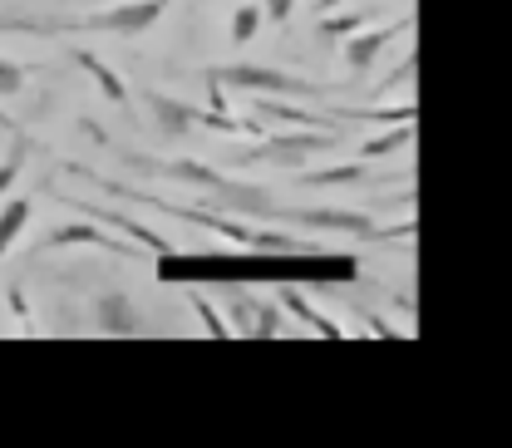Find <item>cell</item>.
<instances>
[{
    "label": "cell",
    "mask_w": 512,
    "mask_h": 448,
    "mask_svg": "<svg viewBox=\"0 0 512 448\" xmlns=\"http://www.w3.org/2000/svg\"><path fill=\"white\" fill-rule=\"evenodd\" d=\"M133 168H143V173H163V178H178V183H197L202 192H212L217 202H227V207H242V212H271L276 202L266 197L261 188H247V183H232L227 173H217V168H207V163H197V158H173V163H158V158H138V153H124Z\"/></svg>",
    "instance_id": "cell-1"
},
{
    "label": "cell",
    "mask_w": 512,
    "mask_h": 448,
    "mask_svg": "<svg viewBox=\"0 0 512 448\" xmlns=\"http://www.w3.org/2000/svg\"><path fill=\"white\" fill-rule=\"evenodd\" d=\"M266 217H276V222H291V227L345 232V237H360V242H399V237H414V222H394V227H380L375 217H365V212H345V207H271Z\"/></svg>",
    "instance_id": "cell-2"
},
{
    "label": "cell",
    "mask_w": 512,
    "mask_h": 448,
    "mask_svg": "<svg viewBox=\"0 0 512 448\" xmlns=\"http://www.w3.org/2000/svg\"><path fill=\"white\" fill-rule=\"evenodd\" d=\"M202 79L217 84L222 94H227V89H247L256 99H276V94L316 99V94H325L316 79H301V74H291V69H266V64H207Z\"/></svg>",
    "instance_id": "cell-3"
},
{
    "label": "cell",
    "mask_w": 512,
    "mask_h": 448,
    "mask_svg": "<svg viewBox=\"0 0 512 448\" xmlns=\"http://www.w3.org/2000/svg\"><path fill=\"white\" fill-rule=\"evenodd\" d=\"M168 0H128V5H114L104 15H84V20H69V25H55V30H30V35H60V30H109V35H143L163 20Z\"/></svg>",
    "instance_id": "cell-4"
},
{
    "label": "cell",
    "mask_w": 512,
    "mask_h": 448,
    "mask_svg": "<svg viewBox=\"0 0 512 448\" xmlns=\"http://www.w3.org/2000/svg\"><path fill=\"white\" fill-rule=\"evenodd\" d=\"M320 148H340V133H281V138H266L261 148H252L247 163H291V168H301V158L320 153Z\"/></svg>",
    "instance_id": "cell-5"
},
{
    "label": "cell",
    "mask_w": 512,
    "mask_h": 448,
    "mask_svg": "<svg viewBox=\"0 0 512 448\" xmlns=\"http://www.w3.org/2000/svg\"><path fill=\"white\" fill-rule=\"evenodd\" d=\"M74 207H84L94 222H104V227H119L128 237V247H143V252H158V256H168L173 252V242L158 232V227H143V222H133V217H124V212H109V207H99V202H79V197H69Z\"/></svg>",
    "instance_id": "cell-6"
},
{
    "label": "cell",
    "mask_w": 512,
    "mask_h": 448,
    "mask_svg": "<svg viewBox=\"0 0 512 448\" xmlns=\"http://www.w3.org/2000/svg\"><path fill=\"white\" fill-rule=\"evenodd\" d=\"M45 247H99V252H114V256H138V247H128V242L109 237V232H99L94 222H64V227H55V232L45 237Z\"/></svg>",
    "instance_id": "cell-7"
},
{
    "label": "cell",
    "mask_w": 512,
    "mask_h": 448,
    "mask_svg": "<svg viewBox=\"0 0 512 448\" xmlns=\"http://www.w3.org/2000/svg\"><path fill=\"white\" fill-rule=\"evenodd\" d=\"M409 25H414V20L404 15V20H394L389 30H365V35H350V45H345V64H350L355 74H365L370 64L380 60V50H384V45H389L394 35H404Z\"/></svg>",
    "instance_id": "cell-8"
},
{
    "label": "cell",
    "mask_w": 512,
    "mask_h": 448,
    "mask_svg": "<svg viewBox=\"0 0 512 448\" xmlns=\"http://www.w3.org/2000/svg\"><path fill=\"white\" fill-rule=\"evenodd\" d=\"M69 60H74L79 69H84V74H89V79H94V84H99V94H104V99H109L114 109H128V84L119 79V74H114V69H109V64L99 60L94 50L74 45V50H69Z\"/></svg>",
    "instance_id": "cell-9"
},
{
    "label": "cell",
    "mask_w": 512,
    "mask_h": 448,
    "mask_svg": "<svg viewBox=\"0 0 512 448\" xmlns=\"http://www.w3.org/2000/svg\"><path fill=\"white\" fill-rule=\"evenodd\" d=\"M94 325H99V335H133L138 311L128 296H104V301H94Z\"/></svg>",
    "instance_id": "cell-10"
},
{
    "label": "cell",
    "mask_w": 512,
    "mask_h": 448,
    "mask_svg": "<svg viewBox=\"0 0 512 448\" xmlns=\"http://www.w3.org/2000/svg\"><path fill=\"white\" fill-rule=\"evenodd\" d=\"M143 104L158 114V124L168 128L173 138H178V133H188V128H192V114H197V109H188L183 99H173V94H163V89H143Z\"/></svg>",
    "instance_id": "cell-11"
},
{
    "label": "cell",
    "mask_w": 512,
    "mask_h": 448,
    "mask_svg": "<svg viewBox=\"0 0 512 448\" xmlns=\"http://www.w3.org/2000/svg\"><path fill=\"white\" fill-rule=\"evenodd\" d=\"M281 306H286L291 316H301L306 325H311V330H316V335H325V340H345V330H340L335 320L320 316L316 306H311V296H306L301 286H281Z\"/></svg>",
    "instance_id": "cell-12"
},
{
    "label": "cell",
    "mask_w": 512,
    "mask_h": 448,
    "mask_svg": "<svg viewBox=\"0 0 512 448\" xmlns=\"http://www.w3.org/2000/svg\"><path fill=\"white\" fill-rule=\"evenodd\" d=\"M30 197H5V207H0V261H5V252L15 247V237L25 232V222H30Z\"/></svg>",
    "instance_id": "cell-13"
},
{
    "label": "cell",
    "mask_w": 512,
    "mask_h": 448,
    "mask_svg": "<svg viewBox=\"0 0 512 448\" xmlns=\"http://www.w3.org/2000/svg\"><path fill=\"white\" fill-rule=\"evenodd\" d=\"M365 178H370V163H335L320 173H301L306 188H345V183H365Z\"/></svg>",
    "instance_id": "cell-14"
},
{
    "label": "cell",
    "mask_w": 512,
    "mask_h": 448,
    "mask_svg": "<svg viewBox=\"0 0 512 448\" xmlns=\"http://www.w3.org/2000/svg\"><path fill=\"white\" fill-rule=\"evenodd\" d=\"M414 138V124H399V128H389V133H380V138H365L360 143V163H375V158H389L394 148H404Z\"/></svg>",
    "instance_id": "cell-15"
},
{
    "label": "cell",
    "mask_w": 512,
    "mask_h": 448,
    "mask_svg": "<svg viewBox=\"0 0 512 448\" xmlns=\"http://www.w3.org/2000/svg\"><path fill=\"white\" fill-rule=\"evenodd\" d=\"M340 119H360V124H414V99L394 104V109H340Z\"/></svg>",
    "instance_id": "cell-16"
},
{
    "label": "cell",
    "mask_w": 512,
    "mask_h": 448,
    "mask_svg": "<svg viewBox=\"0 0 512 448\" xmlns=\"http://www.w3.org/2000/svg\"><path fill=\"white\" fill-rule=\"evenodd\" d=\"M360 25H370V10H350V15H320V35L325 40H350Z\"/></svg>",
    "instance_id": "cell-17"
},
{
    "label": "cell",
    "mask_w": 512,
    "mask_h": 448,
    "mask_svg": "<svg viewBox=\"0 0 512 448\" xmlns=\"http://www.w3.org/2000/svg\"><path fill=\"white\" fill-rule=\"evenodd\" d=\"M192 306H197V316H202V325H207V335H217V340H232L227 320H222V311L212 306V296H207L202 286H192Z\"/></svg>",
    "instance_id": "cell-18"
},
{
    "label": "cell",
    "mask_w": 512,
    "mask_h": 448,
    "mask_svg": "<svg viewBox=\"0 0 512 448\" xmlns=\"http://www.w3.org/2000/svg\"><path fill=\"white\" fill-rule=\"evenodd\" d=\"M192 124H207V128H217V133H261L256 119H232V114H212V109H197Z\"/></svg>",
    "instance_id": "cell-19"
},
{
    "label": "cell",
    "mask_w": 512,
    "mask_h": 448,
    "mask_svg": "<svg viewBox=\"0 0 512 448\" xmlns=\"http://www.w3.org/2000/svg\"><path fill=\"white\" fill-rule=\"evenodd\" d=\"M261 25H266V20H261V5H237V15H232V40L247 45V40H256Z\"/></svg>",
    "instance_id": "cell-20"
},
{
    "label": "cell",
    "mask_w": 512,
    "mask_h": 448,
    "mask_svg": "<svg viewBox=\"0 0 512 448\" xmlns=\"http://www.w3.org/2000/svg\"><path fill=\"white\" fill-rule=\"evenodd\" d=\"M25 158H30V148H25V143H15V148L5 153V163H0V197L20 183V173H25Z\"/></svg>",
    "instance_id": "cell-21"
},
{
    "label": "cell",
    "mask_w": 512,
    "mask_h": 448,
    "mask_svg": "<svg viewBox=\"0 0 512 448\" xmlns=\"http://www.w3.org/2000/svg\"><path fill=\"white\" fill-rule=\"evenodd\" d=\"M252 335H256V340H276V335H281V311H276V306H261V301H256Z\"/></svg>",
    "instance_id": "cell-22"
},
{
    "label": "cell",
    "mask_w": 512,
    "mask_h": 448,
    "mask_svg": "<svg viewBox=\"0 0 512 448\" xmlns=\"http://www.w3.org/2000/svg\"><path fill=\"white\" fill-rule=\"evenodd\" d=\"M232 335H252V296L247 291H232Z\"/></svg>",
    "instance_id": "cell-23"
},
{
    "label": "cell",
    "mask_w": 512,
    "mask_h": 448,
    "mask_svg": "<svg viewBox=\"0 0 512 448\" xmlns=\"http://www.w3.org/2000/svg\"><path fill=\"white\" fill-rule=\"evenodd\" d=\"M20 89H25V64L0 60V99H5V94H20Z\"/></svg>",
    "instance_id": "cell-24"
},
{
    "label": "cell",
    "mask_w": 512,
    "mask_h": 448,
    "mask_svg": "<svg viewBox=\"0 0 512 448\" xmlns=\"http://www.w3.org/2000/svg\"><path fill=\"white\" fill-rule=\"evenodd\" d=\"M5 301H10V311L20 316L25 335H35V320H30V301H25V291H20V286H10V291H5Z\"/></svg>",
    "instance_id": "cell-25"
},
{
    "label": "cell",
    "mask_w": 512,
    "mask_h": 448,
    "mask_svg": "<svg viewBox=\"0 0 512 448\" xmlns=\"http://www.w3.org/2000/svg\"><path fill=\"white\" fill-rule=\"evenodd\" d=\"M291 10H296V0H266V5H261V20L286 25V20H291Z\"/></svg>",
    "instance_id": "cell-26"
},
{
    "label": "cell",
    "mask_w": 512,
    "mask_h": 448,
    "mask_svg": "<svg viewBox=\"0 0 512 448\" xmlns=\"http://www.w3.org/2000/svg\"><path fill=\"white\" fill-rule=\"evenodd\" d=\"M414 69H419V60H414V55H409V60L399 64V69H394V74H389V79H384L380 89H375V94H389V89H394V84H409V79H414Z\"/></svg>",
    "instance_id": "cell-27"
},
{
    "label": "cell",
    "mask_w": 512,
    "mask_h": 448,
    "mask_svg": "<svg viewBox=\"0 0 512 448\" xmlns=\"http://www.w3.org/2000/svg\"><path fill=\"white\" fill-rule=\"evenodd\" d=\"M335 5H345V0H316V10H320V15H330Z\"/></svg>",
    "instance_id": "cell-28"
}]
</instances>
